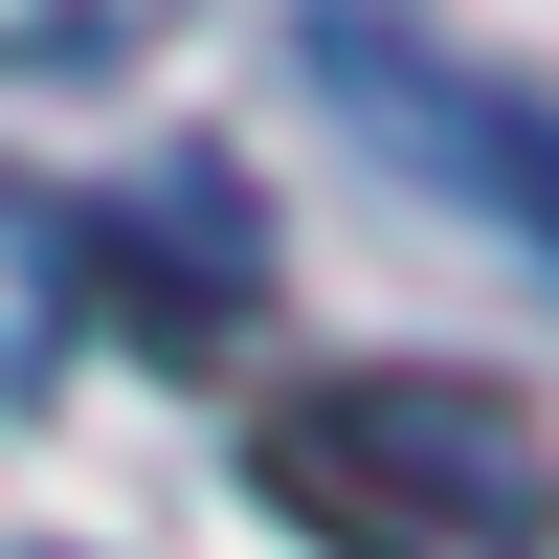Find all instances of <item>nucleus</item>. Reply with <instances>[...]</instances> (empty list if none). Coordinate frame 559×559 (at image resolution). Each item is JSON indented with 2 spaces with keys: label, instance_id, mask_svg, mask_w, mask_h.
Masks as SVG:
<instances>
[{
  "label": "nucleus",
  "instance_id": "5",
  "mask_svg": "<svg viewBox=\"0 0 559 559\" xmlns=\"http://www.w3.org/2000/svg\"><path fill=\"white\" fill-rule=\"evenodd\" d=\"M179 0H0V68H134Z\"/></svg>",
  "mask_w": 559,
  "mask_h": 559
},
{
  "label": "nucleus",
  "instance_id": "1",
  "mask_svg": "<svg viewBox=\"0 0 559 559\" xmlns=\"http://www.w3.org/2000/svg\"><path fill=\"white\" fill-rule=\"evenodd\" d=\"M247 492L336 559H559V426L471 358H336L247 426Z\"/></svg>",
  "mask_w": 559,
  "mask_h": 559
},
{
  "label": "nucleus",
  "instance_id": "4",
  "mask_svg": "<svg viewBox=\"0 0 559 559\" xmlns=\"http://www.w3.org/2000/svg\"><path fill=\"white\" fill-rule=\"evenodd\" d=\"M68 336H90V202H45L0 157V381H45Z\"/></svg>",
  "mask_w": 559,
  "mask_h": 559
},
{
  "label": "nucleus",
  "instance_id": "3",
  "mask_svg": "<svg viewBox=\"0 0 559 559\" xmlns=\"http://www.w3.org/2000/svg\"><path fill=\"white\" fill-rule=\"evenodd\" d=\"M247 292H269V224H247V179H224V157H179L157 202L90 224V313H112L134 358H224V336H247Z\"/></svg>",
  "mask_w": 559,
  "mask_h": 559
},
{
  "label": "nucleus",
  "instance_id": "2",
  "mask_svg": "<svg viewBox=\"0 0 559 559\" xmlns=\"http://www.w3.org/2000/svg\"><path fill=\"white\" fill-rule=\"evenodd\" d=\"M313 68H336L358 112H381L403 157L448 179V202H492V224L559 269V90H515V68H448L403 0H313Z\"/></svg>",
  "mask_w": 559,
  "mask_h": 559
}]
</instances>
